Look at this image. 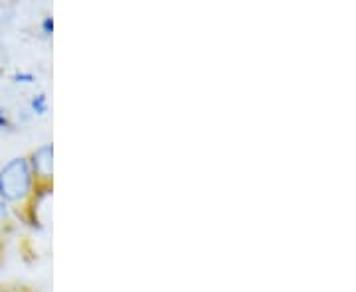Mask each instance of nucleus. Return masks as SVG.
<instances>
[{
    "mask_svg": "<svg viewBox=\"0 0 356 292\" xmlns=\"http://www.w3.org/2000/svg\"><path fill=\"white\" fill-rule=\"evenodd\" d=\"M32 107H34V111L36 113H44L46 111V97L44 95H38V97H34V101H32Z\"/></svg>",
    "mask_w": 356,
    "mask_h": 292,
    "instance_id": "obj_3",
    "label": "nucleus"
},
{
    "mask_svg": "<svg viewBox=\"0 0 356 292\" xmlns=\"http://www.w3.org/2000/svg\"><path fill=\"white\" fill-rule=\"evenodd\" d=\"M32 184L30 166L24 158H14L0 170V196L4 200H22Z\"/></svg>",
    "mask_w": 356,
    "mask_h": 292,
    "instance_id": "obj_1",
    "label": "nucleus"
},
{
    "mask_svg": "<svg viewBox=\"0 0 356 292\" xmlns=\"http://www.w3.org/2000/svg\"><path fill=\"white\" fill-rule=\"evenodd\" d=\"M14 79H16V81H24V83H30L34 77L30 76V74H16V76H14Z\"/></svg>",
    "mask_w": 356,
    "mask_h": 292,
    "instance_id": "obj_4",
    "label": "nucleus"
},
{
    "mask_svg": "<svg viewBox=\"0 0 356 292\" xmlns=\"http://www.w3.org/2000/svg\"><path fill=\"white\" fill-rule=\"evenodd\" d=\"M51 30H54V22H51V18H46V20H44V32L50 34Z\"/></svg>",
    "mask_w": 356,
    "mask_h": 292,
    "instance_id": "obj_5",
    "label": "nucleus"
},
{
    "mask_svg": "<svg viewBox=\"0 0 356 292\" xmlns=\"http://www.w3.org/2000/svg\"><path fill=\"white\" fill-rule=\"evenodd\" d=\"M34 166L40 174H50L51 170V146H42L38 153L34 154Z\"/></svg>",
    "mask_w": 356,
    "mask_h": 292,
    "instance_id": "obj_2",
    "label": "nucleus"
}]
</instances>
